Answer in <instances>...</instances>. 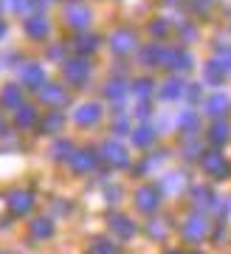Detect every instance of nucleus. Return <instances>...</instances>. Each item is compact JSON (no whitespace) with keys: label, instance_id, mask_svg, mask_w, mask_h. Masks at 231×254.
I'll list each match as a JSON object with an SVG mask.
<instances>
[{"label":"nucleus","instance_id":"f257e3e1","mask_svg":"<svg viewBox=\"0 0 231 254\" xmlns=\"http://www.w3.org/2000/svg\"><path fill=\"white\" fill-rule=\"evenodd\" d=\"M226 105H229V102H226V96H220V93H217V96H212V99H209V110H212L214 116H220L223 110H226Z\"/></svg>","mask_w":231,"mask_h":254},{"label":"nucleus","instance_id":"7ed1b4c3","mask_svg":"<svg viewBox=\"0 0 231 254\" xmlns=\"http://www.w3.org/2000/svg\"><path fill=\"white\" fill-rule=\"evenodd\" d=\"M0 34H3V26H0Z\"/></svg>","mask_w":231,"mask_h":254},{"label":"nucleus","instance_id":"f03ea898","mask_svg":"<svg viewBox=\"0 0 231 254\" xmlns=\"http://www.w3.org/2000/svg\"><path fill=\"white\" fill-rule=\"evenodd\" d=\"M206 167H209L212 173H220V170H223V161H206Z\"/></svg>","mask_w":231,"mask_h":254}]
</instances>
